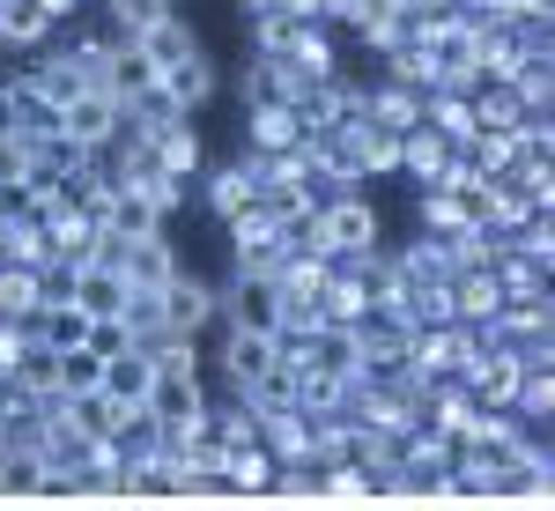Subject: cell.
<instances>
[{
  "label": "cell",
  "instance_id": "cell-1",
  "mask_svg": "<svg viewBox=\"0 0 555 511\" xmlns=\"http://www.w3.org/2000/svg\"><path fill=\"white\" fill-rule=\"evenodd\" d=\"M215 274H193L185 259H178V274H164L156 282V311H164V334H193V341H208L222 334V311H215Z\"/></svg>",
  "mask_w": 555,
  "mask_h": 511
},
{
  "label": "cell",
  "instance_id": "cell-2",
  "mask_svg": "<svg viewBox=\"0 0 555 511\" xmlns=\"http://www.w3.org/2000/svg\"><path fill=\"white\" fill-rule=\"evenodd\" d=\"M311 245L326 259H348V253H371V245H385V215L378 201L356 186V193H341V201H326V208L311 215Z\"/></svg>",
  "mask_w": 555,
  "mask_h": 511
},
{
  "label": "cell",
  "instance_id": "cell-3",
  "mask_svg": "<svg viewBox=\"0 0 555 511\" xmlns=\"http://www.w3.org/2000/svg\"><path fill=\"white\" fill-rule=\"evenodd\" d=\"M215 311L237 334H274L282 327V290H274V274H237L230 267V282L215 290Z\"/></svg>",
  "mask_w": 555,
  "mask_h": 511
},
{
  "label": "cell",
  "instance_id": "cell-4",
  "mask_svg": "<svg viewBox=\"0 0 555 511\" xmlns=\"http://www.w3.org/2000/svg\"><path fill=\"white\" fill-rule=\"evenodd\" d=\"M156 82H164V97H171L185 119H208V104L222 97V60H215V44H201V52H185L178 67H164Z\"/></svg>",
  "mask_w": 555,
  "mask_h": 511
},
{
  "label": "cell",
  "instance_id": "cell-5",
  "mask_svg": "<svg viewBox=\"0 0 555 511\" xmlns=\"http://www.w3.org/2000/svg\"><path fill=\"white\" fill-rule=\"evenodd\" d=\"M96 89L112 104H133V97L156 89V60L141 52V38H104V52H96Z\"/></svg>",
  "mask_w": 555,
  "mask_h": 511
},
{
  "label": "cell",
  "instance_id": "cell-6",
  "mask_svg": "<svg viewBox=\"0 0 555 511\" xmlns=\"http://www.w3.org/2000/svg\"><path fill=\"white\" fill-rule=\"evenodd\" d=\"M193 193H201V208H208L215 222H230V215L259 208V178H253V164H245V149H237L230 164H215V156H208V170L193 178Z\"/></svg>",
  "mask_w": 555,
  "mask_h": 511
},
{
  "label": "cell",
  "instance_id": "cell-7",
  "mask_svg": "<svg viewBox=\"0 0 555 511\" xmlns=\"http://www.w3.org/2000/svg\"><path fill=\"white\" fill-rule=\"evenodd\" d=\"M149 423L156 430H185V423H201L208 416V379L201 371H156V385H149Z\"/></svg>",
  "mask_w": 555,
  "mask_h": 511
},
{
  "label": "cell",
  "instance_id": "cell-8",
  "mask_svg": "<svg viewBox=\"0 0 555 511\" xmlns=\"http://www.w3.org/2000/svg\"><path fill=\"white\" fill-rule=\"evenodd\" d=\"M112 267L127 274L133 290H156L164 274H178V245H171V222L164 230H141V238H112Z\"/></svg>",
  "mask_w": 555,
  "mask_h": 511
},
{
  "label": "cell",
  "instance_id": "cell-9",
  "mask_svg": "<svg viewBox=\"0 0 555 511\" xmlns=\"http://www.w3.org/2000/svg\"><path fill=\"white\" fill-rule=\"evenodd\" d=\"M215 371L230 393H253L267 371H274V334H237V327H222L215 334Z\"/></svg>",
  "mask_w": 555,
  "mask_h": 511
},
{
  "label": "cell",
  "instance_id": "cell-10",
  "mask_svg": "<svg viewBox=\"0 0 555 511\" xmlns=\"http://www.w3.org/2000/svg\"><path fill=\"white\" fill-rule=\"evenodd\" d=\"M141 149H149L156 170H171V178H185V186L208 170V133H201V119H178V127H164L156 141H141Z\"/></svg>",
  "mask_w": 555,
  "mask_h": 511
},
{
  "label": "cell",
  "instance_id": "cell-11",
  "mask_svg": "<svg viewBox=\"0 0 555 511\" xmlns=\"http://www.w3.org/2000/svg\"><path fill=\"white\" fill-rule=\"evenodd\" d=\"M67 297L82 304L89 319H119V311H127V297H133V282L119 274V267H112V259H89V267H75Z\"/></svg>",
  "mask_w": 555,
  "mask_h": 511
},
{
  "label": "cell",
  "instance_id": "cell-12",
  "mask_svg": "<svg viewBox=\"0 0 555 511\" xmlns=\"http://www.w3.org/2000/svg\"><path fill=\"white\" fill-rule=\"evenodd\" d=\"M119 119H127V104H112L104 89H82L75 104H60V133L82 141V149H104V141L119 133Z\"/></svg>",
  "mask_w": 555,
  "mask_h": 511
},
{
  "label": "cell",
  "instance_id": "cell-13",
  "mask_svg": "<svg viewBox=\"0 0 555 511\" xmlns=\"http://www.w3.org/2000/svg\"><path fill=\"white\" fill-rule=\"evenodd\" d=\"M104 393L119 400V408H141L149 400V385H156V356H149V341H127V348H112L104 356Z\"/></svg>",
  "mask_w": 555,
  "mask_h": 511
},
{
  "label": "cell",
  "instance_id": "cell-14",
  "mask_svg": "<svg viewBox=\"0 0 555 511\" xmlns=\"http://www.w3.org/2000/svg\"><path fill=\"white\" fill-rule=\"evenodd\" d=\"M304 141L311 133H304L297 104H259V112H245V156H289Z\"/></svg>",
  "mask_w": 555,
  "mask_h": 511
},
{
  "label": "cell",
  "instance_id": "cell-15",
  "mask_svg": "<svg viewBox=\"0 0 555 511\" xmlns=\"http://www.w3.org/2000/svg\"><path fill=\"white\" fill-rule=\"evenodd\" d=\"M60 38V23L44 15L38 0H0V52L8 60H30L38 44H52Z\"/></svg>",
  "mask_w": 555,
  "mask_h": 511
},
{
  "label": "cell",
  "instance_id": "cell-16",
  "mask_svg": "<svg viewBox=\"0 0 555 511\" xmlns=\"http://www.w3.org/2000/svg\"><path fill=\"white\" fill-rule=\"evenodd\" d=\"M444 164H452V133H437L429 119H415V127L400 133V178H408L415 193H423V186H429Z\"/></svg>",
  "mask_w": 555,
  "mask_h": 511
},
{
  "label": "cell",
  "instance_id": "cell-17",
  "mask_svg": "<svg viewBox=\"0 0 555 511\" xmlns=\"http://www.w3.org/2000/svg\"><path fill=\"white\" fill-rule=\"evenodd\" d=\"M141 52H149V60H156V75H164V67H178V60H185V52H201V30H193V23L171 8L164 23H149V30H141Z\"/></svg>",
  "mask_w": 555,
  "mask_h": 511
},
{
  "label": "cell",
  "instance_id": "cell-18",
  "mask_svg": "<svg viewBox=\"0 0 555 511\" xmlns=\"http://www.w3.org/2000/svg\"><path fill=\"white\" fill-rule=\"evenodd\" d=\"M237 97H245V112H259V104H297V82L267 60V52H253L245 60V82H237Z\"/></svg>",
  "mask_w": 555,
  "mask_h": 511
},
{
  "label": "cell",
  "instance_id": "cell-19",
  "mask_svg": "<svg viewBox=\"0 0 555 511\" xmlns=\"http://www.w3.org/2000/svg\"><path fill=\"white\" fill-rule=\"evenodd\" d=\"M104 8V38H141L149 23H164L178 0H96Z\"/></svg>",
  "mask_w": 555,
  "mask_h": 511
},
{
  "label": "cell",
  "instance_id": "cell-20",
  "mask_svg": "<svg viewBox=\"0 0 555 511\" xmlns=\"http://www.w3.org/2000/svg\"><path fill=\"white\" fill-rule=\"evenodd\" d=\"M96 379H104V356H96L89 341H75V348H60V363H52V385H60V393H89Z\"/></svg>",
  "mask_w": 555,
  "mask_h": 511
},
{
  "label": "cell",
  "instance_id": "cell-21",
  "mask_svg": "<svg viewBox=\"0 0 555 511\" xmlns=\"http://www.w3.org/2000/svg\"><path fill=\"white\" fill-rule=\"evenodd\" d=\"M178 8H185V0H178Z\"/></svg>",
  "mask_w": 555,
  "mask_h": 511
}]
</instances>
